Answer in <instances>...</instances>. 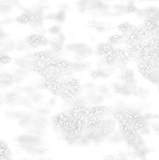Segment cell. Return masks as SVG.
Returning a JSON list of instances; mask_svg holds the SVG:
<instances>
[{"mask_svg": "<svg viewBox=\"0 0 159 160\" xmlns=\"http://www.w3.org/2000/svg\"><path fill=\"white\" fill-rule=\"evenodd\" d=\"M91 67V63L86 61H77L72 64V69L76 72H83L88 70Z\"/></svg>", "mask_w": 159, "mask_h": 160, "instance_id": "7c38bea8", "label": "cell"}, {"mask_svg": "<svg viewBox=\"0 0 159 160\" xmlns=\"http://www.w3.org/2000/svg\"><path fill=\"white\" fill-rule=\"evenodd\" d=\"M109 73L106 70L102 68L93 69L90 72V76L93 79H106L109 77Z\"/></svg>", "mask_w": 159, "mask_h": 160, "instance_id": "5bb4252c", "label": "cell"}, {"mask_svg": "<svg viewBox=\"0 0 159 160\" xmlns=\"http://www.w3.org/2000/svg\"><path fill=\"white\" fill-rule=\"evenodd\" d=\"M83 88H84V89L87 92V93L96 89L95 85L94 84V83L90 82L85 83L84 85H83Z\"/></svg>", "mask_w": 159, "mask_h": 160, "instance_id": "d4e9b609", "label": "cell"}, {"mask_svg": "<svg viewBox=\"0 0 159 160\" xmlns=\"http://www.w3.org/2000/svg\"><path fill=\"white\" fill-rule=\"evenodd\" d=\"M31 49L30 46L28 45L24 39L20 40L16 42V50L19 52H26Z\"/></svg>", "mask_w": 159, "mask_h": 160, "instance_id": "2e32d148", "label": "cell"}, {"mask_svg": "<svg viewBox=\"0 0 159 160\" xmlns=\"http://www.w3.org/2000/svg\"><path fill=\"white\" fill-rule=\"evenodd\" d=\"M15 83L14 75L7 70H2L0 74V85L2 88L12 87Z\"/></svg>", "mask_w": 159, "mask_h": 160, "instance_id": "5b68a950", "label": "cell"}, {"mask_svg": "<svg viewBox=\"0 0 159 160\" xmlns=\"http://www.w3.org/2000/svg\"><path fill=\"white\" fill-rule=\"evenodd\" d=\"M35 12L27 11L18 16L16 19V22L21 25H29L31 26L35 19Z\"/></svg>", "mask_w": 159, "mask_h": 160, "instance_id": "8992f818", "label": "cell"}, {"mask_svg": "<svg viewBox=\"0 0 159 160\" xmlns=\"http://www.w3.org/2000/svg\"><path fill=\"white\" fill-rule=\"evenodd\" d=\"M35 87L37 89H42L45 88V84L42 81H39L35 83Z\"/></svg>", "mask_w": 159, "mask_h": 160, "instance_id": "83f0119b", "label": "cell"}, {"mask_svg": "<svg viewBox=\"0 0 159 160\" xmlns=\"http://www.w3.org/2000/svg\"><path fill=\"white\" fill-rule=\"evenodd\" d=\"M13 63L17 67L23 68L25 70L29 71V68H31L32 65L31 60L26 58L25 57H16L13 60Z\"/></svg>", "mask_w": 159, "mask_h": 160, "instance_id": "8fae6325", "label": "cell"}, {"mask_svg": "<svg viewBox=\"0 0 159 160\" xmlns=\"http://www.w3.org/2000/svg\"><path fill=\"white\" fill-rule=\"evenodd\" d=\"M56 100H57V98L55 97H52L47 102L46 106L51 108L54 107L56 104Z\"/></svg>", "mask_w": 159, "mask_h": 160, "instance_id": "484cf974", "label": "cell"}, {"mask_svg": "<svg viewBox=\"0 0 159 160\" xmlns=\"http://www.w3.org/2000/svg\"><path fill=\"white\" fill-rule=\"evenodd\" d=\"M65 40V36L62 33L56 36L55 38L50 40L49 45L51 50L57 53L61 52L65 47L64 45Z\"/></svg>", "mask_w": 159, "mask_h": 160, "instance_id": "3957f363", "label": "cell"}, {"mask_svg": "<svg viewBox=\"0 0 159 160\" xmlns=\"http://www.w3.org/2000/svg\"><path fill=\"white\" fill-rule=\"evenodd\" d=\"M130 2H141L143 1H145V0H128Z\"/></svg>", "mask_w": 159, "mask_h": 160, "instance_id": "f546056e", "label": "cell"}, {"mask_svg": "<svg viewBox=\"0 0 159 160\" xmlns=\"http://www.w3.org/2000/svg\"><path fill=\"white\" fill-rule=\"evenodd\" d=\"M65 48L81 59L88 58L93 53L92 48L84 43H70L65 46Z\"/></svg>", "mask_w": 159, "mask_h": 160, "instance_id": "6da1fadb", "label": "cell"}, {"mask_svg": "<svg viewBox=\"0 0 159 160\" xmlns=\"http://www.w3.org/2000/svg\"><path fill=\"white\" fill-rule=\"evenodd\" d=\"M48 32L50 34L57 36L61 33V28L59 25H53L49 29Z\"/></svg>", "mask_w": 159, "mask_h": 160, "instance_id": "cb8c5ba5", "label": "cell"}, {"mask_svg": "<svg viewBox=\"0 0 159 160\" xmlns=\"http://www.w3.org/2000/svg\"><path fill=\"white\" fill-rule=\"evenodd\" d=\"M1 52L8 53L16 50V42L10 38L1 40L0 43Z\"/></svg>", "mask_w": 159, "mask_h": 160, "instance_id": "52a82bcc", "label": "cell"}, {"mask_svg": "<svg viewBox=\"0 0 159 160\" xmlns=\"http://www.w3.org/2000/svg\"><path fill=\"white\" fill-rule=\"evenodd\" d=\"M37 91L36 88L33 86L27 85L25 87H22V93H24L27 95V96H30Z\"/></svg>", "mask_w": 159, "mask_h": 160, "instance_id": "d6986e66", "label": "cell"}, {"mask_svg": "<svg viewBox=\"0 0 159 160\" xmlns=\"http://www.w3.org/2000/svg\"><path fill=\"white\" fill-rule=\"evenodd\" d=\"M35 104H38L41 103L43 100V96L38 91H36L30 96H28Z\"/></svg>", "mask_w": 159, "mask_h": 160, "instance_id": "ac0fdd59", "label": "cell"}, {"mask_svg": "<svg viewBox=\"0 0 159 160\" xmlns=\"http://www.w3.org/2000/svg\"><path fill=\"white\" fill-rule=\"evenodd\" d=\"M98 92L104 98L108 96L110 90L106 85H101L98 88Z\"/></svg>", "mask_w": 159, "mask_h": 160, "instance_id": "7402d4cb", "label": "cell"}, {"mask_svg": "<svg viewBox=\"0 0 159 160\" xmlns=\"http://www.w3.org/2000/svg\"><path fill=\"white\" fill-rule=\"evenodd\" d=\"M121 78L123 83L130 85L134 80V73L133 70L129 68L125 69L122 72Z\"/></svg>", "mask_w": 159, "mask_h": 160, "instance_id": "4fadbf2b", "label": "cell"}, {"mask_svg": "<svg viewBox=\"0 0 159 160\" xmlns=\"http://www.w3.org/2000/svg\"><path fill=\"white\" fill-rule=\"evenodd\" d=\"M87 98L88 102L91 105H99L104 101L105 98L99 93H97V90H93L87 93Z\"/></svg>", "mask_w": 159, "mask_h": 160, "instance_id": "ba28073f", "label": "cell"}, {"mask_svg": "<svg viewBox=\"0 0 159 160\" xmlns=\"http://www.w3.org/2000/svg\"></svg>", "mask_w": 159, "mask_h": 160, "instance_id": "836d02e7", "label": "cell"}, {"mask_svg": "<svg viewBox=\"0 0 159 160\" xmlns=\"http://www.w3.org/2000/svg\"><path fill=\"white\" fill-rule=\"evenodd\" d=\"M21 97L20 94L15 90L7 92L3 97V101L5 103L9 106L19 105Z\"/></svg>", "mask_w": 159, "mask_h": 160, "instance_id": "277c9868", "label": "cell"}, {"mask_svg": "<svg viewBox=\"0 0 159 160\" xmlns=\"http://www.w3.org/2000/svg\"><path fill=\"white\" fill-rule=\"evenodd\" d=\"M96 52L98 55L105 57L113 52V46L110 43H100L96 47Z\"/></svg>", "mask_w": 159, "mask_h": 160, "instance_id": "9c48e42d", "label": "cell"}, {"mask_svg": "<svg viewBox=\"0 0 159 160\" xmlns=\"http://www.w3.org/2000/svg\"><path fill=\"white\" fill-rule=\"evenodd\" d=\"M33 104L34 103L32 102L31 100L28 96L21 97L19 103L20 106L29 109H32L34 108Z\"/></svg>", "mask_w": 159, "mask_h": 160, "instance_id": "e0dca14e", "label": "cell"}, {"mask_svg": "<svg viewBox=\"0 0 159 160\" xmlns=\"http://www.w3.org/2000/svg\"><path fill=\"white\" fill-rule=\"evenodd\" d=\"M87 1H90V0H87Z\"/></svg>", "mask_w": 159, "mask_h": 160, "instance_id": "d6a6232c", "label": "cell"}, {"mask_svg": "<svg viewBox=\"0 0 159 160\" xmlns=\"http://www.w3.org/2000/svg\"><path fill=\"white\" fill-rule=\"evenodd\" d=\"M120 39V37L119 36H113L109 38V43L111 44H115L118 42Z\"/></svg>", "mask_w": 159, "mask_h": 160, "instance_id": "4316f807", "label": "cell"}, {"mask_svg": "<svg viewBox=\"0 0 159 160\" xmlns=\"http://www.w3.org/2000/svg\"><path fill=\"white\" fill-rule=\"evenodd\" d=\"M12 5L1 2V14H8L12 10Z\"/></svg>", "mask_w": 159, "mask_h": 160, "instance_id": "603a6c76", "label": "cell"}, {"mask_svg": "<svg viewBox=\"0 0 159 160\" xmlns=\"http://www.w3.org/2000/svg\"><path fill=\"white\" fill-rule=\"evenodd\" d=\"M12 61V58L8 53L1 52L0 62L1 64L6 65Z\"/></svg>", "mask_w": 159, "mask_h": 160, "instance_id": "44dd1931", "label": "cell"}, {"mask_svg": "<svg viewBox=\"0 0 159 160\" xmlns=\"http://www.w3.org/2000/svg\"><path fill=\"white\" fill-rule=\"evenodd\" d=\"M13 74L15 83L19 84L26 79V78L29 75V72L23 68L17 67L13 69Z\"/></svg>", "mask_w": 159, "mask_h": 160, "instance_id": "30bf717a", "label": "cell"}, {"mask_svg": "<svg viewBox=\"0 0 159 160\" xmlns=\"http://www.w3.org/2000/svg\"><path fill=\"white\" fill-rule=\"evenodd\" d=\"M107 1H111V0H107Z\"/></svg>", "mask_w": 159, "mask_h": 160, "instance_id": "1f68e13d", "label": "cell"}, {"mask_svg": "<svg viewBox=\"0 0 159 160\" xmlns=\"http://www.w3.org/2000/svg\"><path fill=\"white\" fill-rule=\"evenodd\" d=\"M14 1V0H2V1H1V2L11 5V3Z\"/></svg>", "mask_w": 159, "mask_h": 160, "instance_id": "f1b7e54d", "label": "cell"}, {"mask_svg": "<svg viewBox=\"0 0 159 160\" xmlns=\"http://www.w3.org/2000/svg\"><path fill=\"white\" fill-rule=\"evenodd\" d=\"M26 43L31 49L44 47L49 45L50 40L46 37L39 33H32L24 38Z\"/></svg>", "mask_w": 159, "mask_h": 160, "instance_id": "7a4b0ae2", "label": "cell"}, {"mask_svg": "<svg viewBox=\"0 0 159 160\" xmlns=\"http://www.w3.org/2000/svg\"><path fill=\"white\" fill-rule=\"evenodd\" d=\"M145 1H148V2H159V0H145Z\"/></svg>", "mask_w": 159, "mask_h": 160, "instance_id": "4dcf8cb0", "label": "cell"}, {"mask_svg": "<svg viewBox=\"0 0 159 160\" xmlns=\"http://www.w3.org/2000/svg\"><path fill=\"white\" fill-rule=\"evenodd\" d=\"M35 114L39 116L46 117L49 115L52 112L51 108L48 106H42L36 108L35 110Z\"/></svg>", "mask_w": 159, "mask_h": 160, "instance_id": "9a60e30c", "label": "cell"}, {"mask_svg": "<svg viewBox=\"0 0 159 160\" xmlns=\"http://www.w3.org/2000/svg\"><path fill=\"white\" fill-rule=\"evenodd\" d=\"M52 19L54 20V21L57 22L58 23H62V22H63L65 20V14L62 11H60V12L59 11L53 16Z\"/></svg>", "mask_w": 159, "mask_h": 160, "instance_id": "ffe728a7", "label": "cell"}]
</instances>
